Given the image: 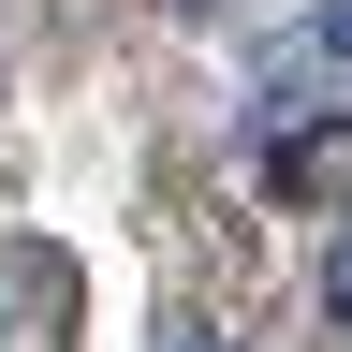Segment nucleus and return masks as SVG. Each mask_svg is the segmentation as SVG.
I'll return each instance as SVG.
<instances>
[{
    "label": "nucleus",
    "mask_w": 352,
    "mask_h": 352,
    "mask_svg": "<svg viewBox=\"0 0 352 352\" xmlns=\"http://www.w3.org/2000/svg\"><path fill=\"white\" fill-rule=\"evenodd\" d=\"M264 191H294V206H323V191H338V118H294L279 147H264Z\"/></svg>",
    "instance_id": "1"
},
{
    "label": "nucleus",
    "mask_w": 352,
    "mask_h": 352,
    "mask_svg": "<svg viewBox=\"0 0 352 352\" xmlns=\"http://www.w3.org/2000/svg\"><path fill=\"white\" fill-rule=\"evenodd\" d=\"M162 352H220V338H206V323H162Z\"/></svg>",
    "instance_id": "2"
}]
</instances>
